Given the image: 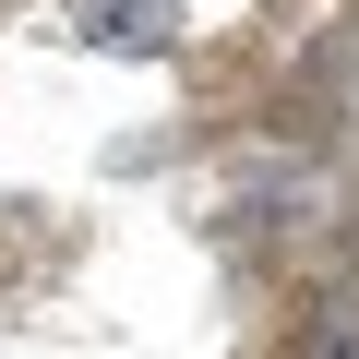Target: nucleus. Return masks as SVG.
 <instances>
[{"mask_svg": "<svg viewBox=\"0 0 359 359\" xmlns=\"http://www.w3.org/2000/svg\"><path fill=\"white\" fill-rule=\"evenodd\" d=\"M276 359H323V347H311V335H276Z\"/></svg>", "mask_w": 359, "mask_h": 359, "instance_id": "f257e3e1", "label": "nucleus"}]
</instances>
